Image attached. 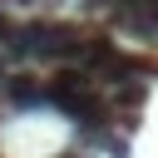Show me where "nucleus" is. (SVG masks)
Listing matches in <instances>:
<instances>
[{"label":"nucleus","instance_id":"5","mask_svg":"<svg viewBox=\"0 0 158 158\" xmlns=\"http://www.w3.org/2000/svg\"><path fill=\"white\" fill-rule=\"evenodd\" d=\"M99 148H104L109 158H128V133H118V128H109V133L99 138Z\"/></svg>","mask_w":158,"mask_h":158},{"label":"nucleus","instance_id":"3","mask_svg":"<svg viewBox=\"0 0 158 158\" xmlns=\"http://www.w3.org/2000/svg\"><path fill=\"white\" fill-rule=\"evenodd\" d=\"M0 109H10V114H20V109H49L44 104V84L35 79V74H5L0 79Z\"/></svg>","mask_w":158,"mask_h":158},{"label":"nucleus","instance_id":"7","mask_svg":"<svg viewBox=\"0 0 158 158\" xmlns=\"http://www.w3.org/2000/svg\"><path fill=\"white\" fill-rule=\"evenodd\" d=\"M10 35V20H5V0H0V40Z\"/></svg>","mask_w":158,"mask_h":158},{"label":"nucleus","instance_id":"1","mask_svg":"<svg viewBox=\"0 0 158 158\" xmlns=\"http://www.w3.org/2000/svg\"><path fill=\"white\" fill-rule=\"evenodd\" d=\"M89 30L69 25V20H25V25H10V35L0 40L5 59L15 64H54V69H69L84 49Z\"/></svg>","mask_w":158,"mask_h":158},{"label":"nucleus","instance_id":"4","mask_svg":"<svg viewBox=\"0 0 158 158\" xmlns=\"http://www.w3.org/2000/svg\"><path fill=\"white\" fill-rule=\"evenodd\" d=\"M148 99V79H128V84H114V114H138Z\"/></svg>","mask_w":158,"mask_h":158},{"label":"nucleus","instance_id":"9","mask_svg":"<svg viewBox=\"0 0 158 158\" xmlns=\"http://www.w3.org/2000/svg\"><path fill=\"white\" fill-rule=\"evenodd\" d=\"M15 5H44V0H15Z\"/></svg>","mask_w":158,"mask_h":158},{"label":"nucleus","instance_id":"8","mask_svg":"<svg viewBox=\"0 0 158 158\" xmlns=\"http://www.w3.org/2000/svg\"><path fill=\"white\" fill-rule=\"evenodd\" d=\"M84 10H109V0H79Z\"/></svg>","mask_w":158,"mask_h":158},{"label":"nucleus","instance_id":"6","mask_svg":"<svg viewBox=\"0 0 158 158\" xmlns=\"http://www.w3.org/2000/svg\"><path fill=\"white\" fill-rule=\"evenodd\" d=\"M54 158H89V153H84V148H59Z\"/></svg>","mask_w":158,"mask_h":158},{"label":"nucleus","instance_id":"2","mask_svg":"<svg viewBox=\"0 0 158 158\" xmlns=\"http://www.w3.org/2000/svg\"><path fill=\"white\" fill-rule=\"evenodd\" d=\"M109 25L138 44H153L158 40V0H109Z\"/></svg>","mask_w":158,"mask_h":158}]
</instances>
